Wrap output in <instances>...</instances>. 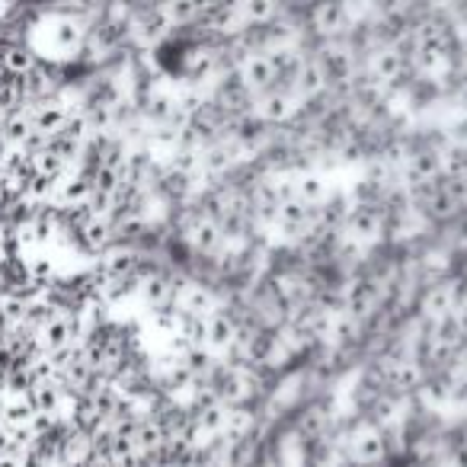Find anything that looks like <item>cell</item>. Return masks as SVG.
Masks as SVG:
<instances>
[{
    "instance_id": "6da1fadb",
    "label": "cell",
    "mask_w": 467,
    "mask_h": 467,
    "mask_svg": "<svg viewBox=\"0 0 467 467\" xmlns=\"http://www.w3.org/2000/svg\"><path fill=\"white\" fill-rule=\"evenodd\" d=\"M173 311L180 317H199L208 320L212 314H218V298L208 285L202 282H173Z\"/></svg>"
},
{
    "instance_id": "7a4b0ae2",
    "label": "cell",
    "mask_w": 467,
    "mask_h": 467,
    "mask_svg": "<svg viewBox=\"0 0 467 467\" xmlns=\"http://www.w3.org/2000/svg\"><path fill=\"white\" fill-rule=\"evenodd\" d=\"M241 84L250 93H266L273 87H279V71L269 52H250L241 61Z\"/></svg>"
},
{
    "instance_id": "3957f363",
    "label": "cell",
    "mask_w": 467,
    "mask_h": 467,
    "mask_svg": "<svg viewBox=\"0 0 467 467\" xmlns=\"http://www.w3.org/2000/svg\"><path fill=\"white\" fill-rule=\"evenodd\" d=\"M298 106H301V99L295 97L288 87H273V90H266V93H256V116L263 119V122H269V125H282V122H288V119L298 112Z\"/></svg>"
},
{
    "instance_id": "277c9868",
    "label": "cell",
    "mask_w": 467,
    "mask_h": 467,
    "mask_svg": "<svg viewBox=\"0 0 467 467\" xmlns=\"http://www.w3.org/2000/svg\"><path fill=\"white\" fill-rule=\"evenodd\" d=\"M388 454V441L378 426H362L349 435V461H356L358 467H375Z\"/></svg>"
},
{
    "instance_id": "5b68a950",
    "label": "cell",
    "mask_w": 467,
    "mask_h": 467,
    "mask_svg": "<svg viewBox=\"0 0 467 467\" xmlns=\"http://www.w3.org/2000/svg\"><path fill=\"white\" fill-rule=\"evenodd\" d=\"M311 23L320 36L337 39V36L349 33V29L356 26V14H352V7L343 4V0H327V4H317V7H314Z\"/></svg>"
},
{
    "instance_id": "8992f818",
    "label": "cell",
    "mask_w": 467,
    "mask_h": 467,
    "mask_svg": "<svg viewBox=\"0 0 467 467\" xmlns=\"http://www.w3.org/2000/svg\"><path fill=\"white\" fill-rule=\"evenodd\" d=\"M135 295L144 307L157 314L173 305V279L167 273H141L135 275Z\"/></svg>"
},
{
    "instance_id": "52a82bcc",
    "label": "cell",
    "mask_w": 467,
    "mask_h": 467,
    "mask_svg": "<svg viewBox=\"0 0 467 467\" xmlns=\"http://www.w3.org/2000/svg\"><path fill=\"white\" fill-rule=\"evenodd\" d=\"M186 241H189V247H192L195 254H202V256H218L221 250H224L227 237H224V231H221L218 221L195 214V218L189 221V227H186Z\"/></svg>"
},
{
    "instance_id": "ba28073f",
    "label": "cell",
    "mask_w": 467,
    "mask_h": 467,
    "mask_svg": "<svg viewBox=\"0 0 467 467\" xmlns=\"http://www.w3.org/2000/svg\"><path fill=\"white\" fill-rule=\"evenodd\" d=\"M237 339H241V327L234 324L224 311L212 314V317L205 320V349L208 352H214V356H224L227 349H234V346H237Z\"/></svg>"
},
{
    "instance_id": "9c48e42d",
    "label": "cell",
    "mask_w": 467,
    "mask_h": 467,
    "mask_svg": "<svg viewBox=\"0 0 467 467\" xmlns=\"http://www.w3.org/2000/svg\"><path fill=\"white\" fill-rule=\"evenodd\" d=\"M330 199V182L317 173V170H305V173H292V202H301L307 208H320Z\"/></svg>"
},
{
    "instance_id": "30bf717a",
    "label": "cell",
    "mask_w": 467,
    "mask_h": 467,
    "mask_svg": "<svg viewBox=\"0 0 467 467\" xmlns=\"http://www.w3.org/2000/svg\"><path fill=\"white\" fill-rule=\"evenodd\" d=\"M375 305H378V285H375V282L356 279V282H349V285H346V292H343V314L349 320L368 317V314L375 311Z\"/></svg>"
},
{
    "instance_id": "8fae6325",
    "label": "cell",
    "mask_w": 467,
    "mask_h": 467,
    "mask_svg": "<svg viewBox=\"0 0 467 467\" xmlns=\"http://www.w3.org/2000/svg\"><path fill=\"white\" fill-rule=\"evenodd\" d=\"M343 231H346V237H349V241L368 244V241H375L378 231H381V214H378L375 208H368V205L352 208L349 218H346V224H343Z\"/></svg>"
},
{
    "instance_id": "7c38bea8",
    "label": "cell",
    "mask_w": 467,
    "mask_h": 467,
    "mask_svg": "<svg viewBox=\"0 0 467 467\" xmlns=\"http://www.w3.org/2000/svg\"><path fill=\"white\" fill-rule=\"evenodd\" d=\"M324 87H327V74H324V67H320V61L317 58H305L298 65V71H295L288 90H292L298 99H305V97H314V93H320Z\"/></svg>"
},
{
    "instance_id": "4fadbf2b",
    "label": "cell",
    "mask_w": 467,
    "mask_h": 467,
    "mask_svg": "<svg viewBox=\"0 0 467 467\" xmlns=\"http://www.w3.org/2000/svg\"><path fill=\"white\" fill-rule=\"evenodd\" d=\"M368 74L378 84H390L403 74V52L397 46H381L368 58Z\"/></svg>"
},
{
    "instance_id": "5bb4252c",
    "label": "cell",
    "mask_w": 467,
    "mask_h": 467,
    "mask_svg": "<svg viewBox=\"0 0 467 467\" xmlns=\"http://www.w3.org/2000/svg\"><path fill=\"white\" fill-rule=\"evenodd\" d=\"M237 14H241V20L247 29H260V26L266 29L279 20L282 7L275 4V0H241V4H237Z\"/></svg>"
},
{
    "instance_id": "9a60e30c",
    "label": "cell",
    "mask_w": 467,
    "mask_h": 467,
    "mask_svg": "<svg viewBox=\"0 0 467 467\" xmlns=\"http://www.w3.org/2000/svg\"><path fill=\"white\" fill-rule=\"evenodd\" d=\"M422 384V371L413 358H397L388 368V388L390 390H413Z\"/></svg>"
},
{
    "instance_id": "2e32d148",
    "label": "cell",
    "mask_w": 467,
    "mask_h": 467,
    "mask_svg": "<svg viewBox=\"0 0 467 467\" xmlns=\"http://www.w3.org/2000/svg\"><path fill=\"white\" fill-rule=\"evenodd\" d=\"M157 10H161L163 20H167L170 26H189V23L202 20L205 4H195V0H173V4H163V7H157Z\"/></svg>"
},
{
    "instance_id": "e0dca14e",
    "label": "cell",
    "mask_w": 467,
    "mask_h": 467,
    "mask_svg": "<svg viewBox=\"0 0 467 467\" xmlns=\"http://www.w3.org/2000/svg\"><path fill=\"white\" fill-rule=\"evenodd\" d=\"M422 307H426L429 317L435 320H445L454 314V292L451 285H435L426 292V298H422Z\"/></svg>"
},
{
    "instance_id": "ac0fdd59",
    "label": "cell",
    "mask_w": 467,
    "mask_h": 467,
    "mask_svg": "<svg viewBox=\"0 0 467 467\" xmlns=\"http://www.w3.org/2000/svg\"><path fill=\"white\" fill-rule=\"evenodd\" d=\"M192 173H182V170H170L167 176H163L161 189L170 195V199H186L189 192H192Z\"/></svg>"
},
{
    "instance_id": "d6986e66",
    "label": "cell",
    "mask_w": 467,
    "mask_h": 467,
    "mask_svg": "<svg viewBox=\"0 0 467 467\" xmlns=\"http://www.w3.org/2000/svg\"><path fill=\"white\" fill-rule=\"evenodd\" d=\"M445 138L454 144V148H467V112H458V116L448 119Z\"/></svg>"
},
{
    "instance_id": "ffe728a7",
    "label": "cell",
    "mask_w": 467,
    "mask_h": 467,
    "mask_svg": "<svg viewBox=\"0 0 467 467\" xmlns=\"http://www.w3.org/2000/svg\"><path fill=\"white\" fill-rule=\"evenodd\" d=\"M445 176H454V180L467 182V148H454L445 161Z\"/></svg>"
},
{
    "instance_id": "44dd1931",
    "label": "cell",
    "mask_w": 467,
    "mask_h": 467,
    "mask_svg": "<svg viewBox=\"0 0 467 467\" xmlns=\"http://www.w3.org/2000/svg\"><path fill=\"white\" fill-rule=\"evenodd\" d=\"M454 99H458V106H461V112H467V80L458 87V93H454Z\"/></svg>"
},
{
    "instance_id": "7402d4cb",
    "label": "cell",
    "mask_w": 467,
    "mask_h": 467,
    "mask_svg": "<svg viewBox=\"0 0 467 467\" xmlns=\"http://www.w3.org/2000/svg\"><path fill=\"white\" fill-rule=\"evenodd\" d=\"M97 467H103V464H97Z\"/></svg>"
}]
</instances>
